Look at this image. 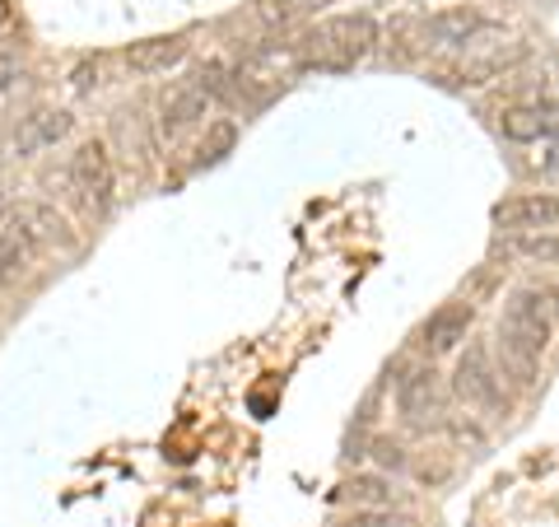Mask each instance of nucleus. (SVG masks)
I'll return each mask as SVG.
<instances>
[{
    "label": "nucleus",
    "instance_id": "obj_9",
    "mask_svg": "<svg viewBox=\"0 0 559 527\" xmlns=\"http://www.w3.org/2000/svg\"><path fill=\"white\" fill-rule=\"evenodd\" d=\"M559 220V197H513L495 206V224L503 230H546V224Z\"/></svg>",
    "mask_w": 559,
    "mask_h": 527
},
{
    "label": "nucleus",
    "instance_id": "obj_10",
    "mask_svg": "<svg viewBox=\"0 0 559 527\" xmlns=\"http://www.w3.org/2000/svg\"><path fill=\"white\" fill-rule=\"evenodd\" d=\"M187 57V38L173 33V38H145V43H131L127 47V70L135 75H164Z\"/></svg>",
    "mask_w": 559,
    "mask_h": 527
},
{
    "label": "nucleus",
    "instance_id": "obj_24",
    "mask_svg": "<svg viewBox=\"0 0 559 527\" xmlns=\"http://www.w3.org/2000/svg\"><path fill=\"white\" fill-rule=\"evenodd\" d=\"M546 173H550V178H559V150H555L550 160H546Z\"/></svg>",
    "mask_w": 559,
    "mask_h": 527
},
{
    "label": "nucleus",
    "instance_id": "obj_12",
    "mask_svg": "<svg viewBox=\"0 0 559 527\" xmlns=\"http://www.w3.org/2000/svg\"><path fill=\"white\" fill-rule=\"evenodd\" d=\"M28 267V234L20 230V224H0V290H10L14 280L24 276Z\"/></svg>",
    "mask_w": 559,
    "mask_h": 527
},
{
    "label": "nucleus",
    "instance_id": "obj_18",
    "mask_svg": "<svg viewBox=\"0 0 559 527\" xmlns=\"http://www.w3.org/2000/svg\"><path fill=\"white\" fill-rule=\"evenodd\" d=\"M513 248L522 257H536V261H555L559 257V238H546V234H518Z\"/></svg>",
    "mask_w": 559,
    "mask_h": 527
},
{
    "label": "nucleus",
    "instance_id": "obj_11",
    "mask_svg": "<svg viewBox=\"0 0 559 527\" xmlns=\"http://www.w3.org/2000/svg\"><path fill=\"white\" fill-rule=\"evenodd\" d=\"M480 28V14L476 10H443V14H433V20H425V43L429 47H457L466 43L471 33Z\"/></svg>",
    "mask_w": 559,
    "mask_h": 527
},
{
    "label": "nucleus",
    "instance_id": "obj_22",
    "mask_svg": "<svg viewBox=\"0 0 559 527\" xmlns=\"http://www.w3.org/2000/svg\"><path fill=\"white\" fill-rule=\"evenodd\" d=\"M536 117H540V136L559 140V103H536Z\"/></svg>",
    "mask_w": 559,
    "mask_h": 527
},
{
    "label": "nucleus",
    "instance_id": "obj_16",
    "mask_svg": "<svg viewBox=\"0 0 559 527\" xmlns=\"http://www.w3.org/2000/svg\"><path fill=\"white\" fill-rule=\"evenodd\" d=\"M234 140H238V127L229 117H219V121H210V131H205V140H201V154H197V164L205 168V164H219L224 154L234 150Z\"/></svg>",
    "mask_w": 559,
    "mask_h": 527
},
{
    "label": "nucleus",
    "instance_id": "obj_20",
    "mask_svg": "<svg viewBox=\"0 0 559 527\" xmlns=\"http://www.w3.org/2000/svg\"><path fill=\"white\" fill-rule=\"evenodd\" d=\"M14 80H20V51H14V47H0V94H5Z\"/></svg>",
    "mask_w": 559,
    "mask_h": 527
},
{
    "label": "nucleus",
    "instance_id": "obj_2",
    "mask_svg": "<svg viewBox=\"0 0 559 527\" xmlns=\"http://www.w3.org/2000/svg\"><path fill=\"white\" fill-rule=\"evenodd\" d=\"M378 43V24L369 14H331V20L312 24L304 33V43L294 47L299 66H318V70H349L364 61Z\"/></svg>",
    "mask_w": 559,
    "mask_h": 527
},
{
    "label": "nucleus",
    "instance_id": "obj_13",
    "mask_svg": "<svg viewBox=\"0 0 559 527\" xmlns=\"http://www.w3.org/2000/svg\"><path fill=\"white\" fill-rule=\"evenodd\" d=\"M14 220H20V230H24L28 238H43V243H57V238H66V220H61L51 206L24 201V206H14Z\"/></svg>",
    "mask_w": 559,
    "mask_h": 527
},
{
    "label": "nucleus",
    "instance_id": "obj_8",
    "mask_svg": "<svg viewBox=\"0 0 559 527\" xmlns=\"http://www.w3.org/2000/svg\"><path fill=\"white\" fill-rule=\"evenodd\" d=\"M471 323H476V308H471V304H443V308L425 323V346H429V355H452V350L466 341Z\"/></svg>",
    "mask_w": 559,
    "mask_h": 527
},
{
    "label": "nucleus",
    "instance_id": "obj_25",
    "mask_svg": "<svg viewBox=\"0 0 559 527\" xmlns=\"http://www.w3.org/2000/svg\"><path fill=\"white\" fill-rule=\"evenodd\" d=\"M10 24V0H0V28Z\"/></svg>",
    "mask_w": 559,
    "mask_h": 527
},
{
    "label": "nucleus",
    "instance_id": "obj_14",
    "mask_svg": "<svg viewBox=\"0 0 559 527\" xmlns=\"http://www.w3.org/2000/svg\"><path fill=\"white\" fill-rule=\"evenodd\" d=\"M322 5L326 0H257V20L266 28H289V24L308 20V14L322 10Z\"/></svg>",
    "mask_w": 559,
    "mask_h": 527
},
{
    "label": "nucleus",
    "instance_id": "obj_3",
    "mask_svg": "<svg viewBox=\"0 0 559 527\" xmlns=\"http://www.w3.org/2000/svg\"><path fill=\"white\" fill-rule=\"evenodd\" d=\"M70 187H75L84 210L108 215V206H112V160L98 140H84V145L70 154Z\"/></svg>",
    "mask_w": 559,
    "mask_h": 527
},
{
    "label": "nucleus",
    "instance_id": "obj_17",
    "mask_svg": "<svg viewBox=\"0 0 559 527\" xmlns=\"http://www.w3.org/2000/svg\"><path fill=\"white\" fill-rule=\"evenodd\" d=\"M499 127L509 140H518V145H527V140H540V117L536 108H509L499 117Z\"/></svg>",
    "mask_w": 559,
    "mask_h": 527
},
{
    "label": "nucleus",
    "instance_id": "obj_21",
    "mask_svg": "<svg viewBox=\"0 0 559 527\" xmlns=\"http://www.w3.org/2000/svg\"><path fill=\"white\" fill-rule=\"evenodd\" d=\"M373 458H378L382 467H392V471L406 467V453H401L396 444H388V438H378V444H373Z\"/></svg>",
    "mask_w": 559,
    "mask_h": 527
},
{
    "label": "nucleus",
    "instance_id": "obj_1",
    "mask_svg": "<svg viewBox=\"0 0 559 527\" xmlns=\"http://www.w3.org/2000/svg\"><path fill=\"white\" fill-rule=\"evenodd\" d=\"M546 346H550V290L522 285V290H513L509 308H503V318H499V364H503V374L518 378V383H532Z\"/></svg>",
    "mask_w": 559,
    "mask_h": 527
},
{
    "label": "nucleus",
    "instance_id": "obj_15",
    "mask_svg": "<svg viewBox=\"0 0 559 527\" xmlns=\"http://www.w3.org/2000/svg\"><path fill=\"white\" fill-rule=\"evenodd\" d=\"M345 500H355L359 508H392L396 490H392V481H382V477H355L345 485Z\"/></svg>",
    "mask_w": 559,
    "mask_h": 527
},
{
    "label": "nucleus",
    "instance_id": "obj_19",
    "mask_svg": "<svg viewBox=\"0 0 559 527\" xmlns=\"http://www.w3.org/2000/svg\"><path fill=\"white\" fill-rule=\"evenodd\" d=\"M341 527H411L401 514H392V508H359L355 518H345Z\"/></svg>",
    "mask_w": 559,
    "mask_h": 527
},
{
    "label": "nucleus",
    "instance_id": "obj_23",
    "mask_svg": "<svg viewBox=\"0 0 559 527\" xmlns=\"http://www.w3.org/2000/svg\"><path fill=\"white\" fill-rule=\"evenodd\" d=\"M70 84H75L80 94H90L98 84V66H75V75H70Z\"/></svg>",
    "mask_w": 559,
    "mask_h": 527
},
{
    "label": "nucleus",
    "instance_id": "obj_7",
    "mask_svg": "<svg viewBox=\"0 0 559 527\" xmlns=\"http://www.w3.org/2000/svg\"><path fill=\"white\" fill-rule=\"evenodd\" d=\"M210 98L197 80H187V84H178L168 98H164V117H159V127H164V136H182V131H191L197 121H205V113H210Z\"/></svg>",
    "mask_w": 559,
    "mask_h": 527
},
{
    "label": "nucleus",
    "instance_id": "obj_5",
    "mask_svg": "<svg viewBox=\"0 0 559 527\" xmlns=\"http://www.w3.org/2000/svg\"><path fill=\"white\" fill-rule=\"evenodd\" d=\"M452 393H457L466 407L476 411H495L503 401V388H499V374L489 364V350L485 346H466V355L452 368Z\"/></svg>",
    "mask_w": 559,
    "mask_h": 527
},
{
    "label": "nucleus",
    "instance_id": "obj_4",
    "mask_svg": "<svg viewBox=\"0 0 559 527\" xmlns=\"http://www.w3.org/2000/svg\"><path fill=\"white\" fill-rule=\"evenodd\" d=\"M396 411L411 430H433L443 420V383L433 368H411L396 383Z\"/></svg>",
    "mask_w": 559,
    "mask_h": 527
},
{
    "label": "nucleus",
    "instance_id": "obj_6",
    "mask_svg": "<svg viewBox=\"0 0 559 527\" xmlns=\"http://www.w3.org/2000/svg\"><path fill=\"white\" fill-rule=\"evenodd\" d=\"M70 127H75V117H70L66 108H38L20 117V127L10 131V154H20V160H33V154L51 150L57 140L70 136Z\"/></svg>",
    "mask_w": 559,
    "mask_h": 527
}]
</instances>
